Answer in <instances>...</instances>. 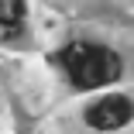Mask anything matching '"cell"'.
<instances>
[{
    "instance_id": "1",
    "label": "cell",
    "mask_w": 134,
    "mask_h": 134,
    "mask_svg": "<svg viewBox=\"0 0 134 134\" xmlns=\"http://www.w3.org/2000/svg\"><path fill=\"white\" fill-rule=\"evenodd\" d=\"M62 65L69 72V79L79 90H96L107 86L120 76V59L103 45H90V41H72L62 48Z\"/></svg>"
},
{
    "instance_id": "3",
    "label": "cell",
    "mask_w": 134,
    "mask_h": 134,
    "mask_svg": "<svg viewBox=\"0 0 134 134\" xmlns=\"http://www.w3.org/2000/svg\"><path fill=\"white\" fill-rule=\"evenodd\" d=\"M24 0H0V41H14L24 31Z\"/></svg>"
},
{
    "instance_id": "2",
    "label": "cell",
    "mask_w": 134,
    "mask_h": 134,
    "mask_svg": "<svg viewBox=\"0 0 134 134\" xmlns=\"http://www.w3.org/2000/svg\"><path fill=\"white\" fill-rule=\"evenodd\" d=\"M134 117V103L127 96H103L86 110V124L96 131H117Z\"/></svg>"
}]
</instances>
